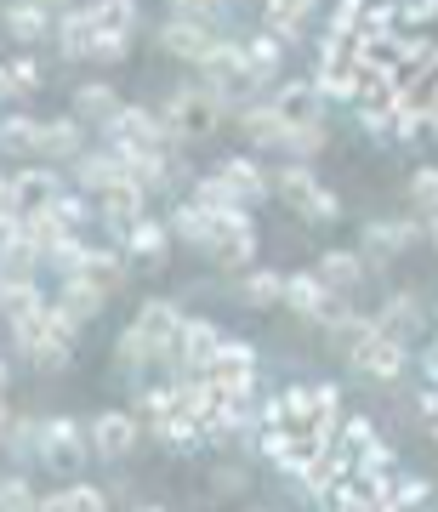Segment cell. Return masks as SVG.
Segmentation results:
<instances>
[{
  "label": "cell",
  "mask_w": 438,
  "mask_h": 512,
  "mask_svg": "<svg viewBox=\"0 0 438 512\" xmlns=\"http://www.w3.org/2000/svg\"><path fill=\"white\" fill-rule=\"evenodd\" d=\"M370 319H376V330H387V336H399V342H410V336H416L421 330V319H427V313H421V302L410 291H393L382 302V308L370 313Z\"/></svg>",
  "instance_id": "obj_29"
},
{
  "label": "cell",
  "mask_w": 438,
  "mask_h": 512,
  "mask_svg": "<svg viewBox=\"0 0 438 512\" xmlns=\"http://www.w3.org/2000/svg\"><path fill=\"white\" fill-rule=\"evenodd\" d=\"M69 171H74V188H86V194H109V188L126 183V160H120V148H109V143L86 148Z\"/></svg>",
  "instance_id": "obj_16"
},
{
  "label": "cell",
  "mask_w": 438,
  "mask_h": 512,
  "mask_svg": "<svg viewBox=\"0 0 438 512\" xmlns=\"http://www.w3.org/2000/svg\"><path fill=\"white\" fill-rule=\"evenodd\" d=\"M370 325H376V319H370V313H353L347 302H342V308H336V313L325 319V330L336 336V342H342V348H353V342H359V336H365Z\"/></svg>",
  "instance_id": "obj_47"
},
{
  "label": "cell",
  "mask_w": 438,
  "mask_h": 512,
  "mask_svg": "<svg viewBox=\"0 0 438 512\" xmlns=\"http://www.w3.org/2000/svg\"><path fill=\"white\" fill-rule=\"evenodd\" d=\"M114 370H120L131 387H137V382H154V370H165V348L148 336L143 325H137V319H131L126 336L114 342Z\"/></svg>",
  "instance_id": "obj_10"
},
{
  "label": "cell",
  "mask_w": 438,
  "mask_h": 512,
  "mask_svg": "<svg viewBox=\"0 0 438 512\" xmlns=\"http://www.w3.org/2000/svg\"><path fill=\"white\" fill-rule=\"evenodd\" d=\"M143 433H148V421L137 416V410H97L92 416V450L103 461H126V456H137V444H143Z\"/></svg>",
  "instance_id": "obj_7"
},
{
  "label": "cell",
  "mask_w": 438,
  "mask_h": 512,
  "mask_svg": "<svg viewBox=\"0 0 438 512\" xmlns=\"http://www.w3.org/2000/svg\"><path fill=\"white\" fill-rule=\"evenodd\" d=\"M40 6H52V12H63V6H80V0H40Z\"/></svg>",
  "instance_id": "obj_54"
},
{
  "label": "cell",
  "mask_w": 438,
  "mask_h": 512,
  "mask_svg": "<svg viewBox=\"0 0 438 512\" xmlns=\"http://www.w3.org/2000/svg\"><path fill=\"white\" fill-rule=\"evenodd\" d=\"M86 262H92V239H86V234H63L57 245H46V274H52V279L86 274Z\"/></svg>",
  "instance_id": "obj_34"
},
{
  "label": "cell",
  "mask_w": 438,
  "mask_h": 512,
  "mask_svg": "<svg viewBox=\"0 0 438 512\" xmlns=\"http://www.w3.org/2000/svg\"><path fill=\"white\" fill-rule=\"evenodd\" d=\"M0 143H6V154H18V160H35L40 154V120L35 114H6V126H0Z\"/></svg>",
  "instance_id": "obj_38"
},
{
  "label": "cell",
  "mask_w": 438,
  "mask_h": 512,
  "mask_svg": "<svg viewBox=\"0 0 438 512\" xmlns=\"http://www.w3.org/2000/svg\"><path fill=\"white\" fill-rule=\"evenodd\" d=\"M137 325H143L148 336H154V342L165 348V370H171V359H177V336H183L188 313L177 308L171 296H154V302H143V308H137Z\"/></svg>",
  "instance_id": "obj_21"
},
{
  "label": "cell",
  "mask_w": 438,
  "mask_h": 512,
  "mask_svg": "<svg viewBox=\"0 0 438 512\" xmlns=\"http://www.w3.org/2000/svg\"><path fill=\"white\" fill-rule=\"evenodd\" d=\"M211 256H217L222 268H234V274H245V268L256 262V222H245V228H234V234L222 239V245H217Z\"/></svg>",
  "instance_id": "obj_43"
},
{
  "label": "cell",
  "mask_w": 438,
  "mask_h": 512,
  "mask_svg": "<svg viewBox=\"0 0 438 512\" xmlns=\"http://www.w3.org/2000/svg\"><path fill=\"white\" fill-rule=\"evenodd\" d=\"M427 433H433V444H438V421H427Z\"/></svg>",
  "instance_id": "obj_55"
},
{
  "label": "cell",
  "mask_w": 438,
  "mask_h": 512,
  "mask_svg": "<svg viewBox=\"0 0 438 512\" xmlns=\"http://www.w3.org/2000/svg\"><path fill=\"white\" fill-rule=\"evenodd\" d=\"M319 188H325V183H319V177L308 171V160H285V165L274 171V194L291 205V211H302V205L319 194Z\"/></svg>",
  "instance_id": "obj_33"
},
{
  "label": "cell",
  "mask_w": 438,
  "mask_h": 512,
  "mask_svg": "<svg viewBox=\"0 0 438 512\" xmlns=\"http://www.w3.org/2000/svg\"><path fill=\"white\" fill-rule=\"evenodd\" d=\"M57 52L69 57V63H92L97 52V12H92V0H80V6H63L57 12Z\"/></svg>",
  "instance_id": "obj_15"
},
{
  "label": "cell",
  "mask_w": 438,
  "mask_h": 512,
  "mask_svg": "<svg viewBox=\"0 0 438 512\" xmlns=\"http://www.w3.org/2000/svg\"><path fill=\"white\" fill-rule=\"evenodd\" d=\"M97 137H103L109 148H183L177 137H171V126H165V114L143 109V103H126Z\"/></svg>",
  "instance_id": "obj_5"
},
{
  "label": "cell",
  "mask_w": 438,
  "mask_h": 512,
  "mask_svg": "<svg viewBox=\"0 0 438 512\" xmlns=\"http://www.w3.org/2000/svg\"><path fill=\"white\" fill-rule=\"evenodd\" d=\"M427 245L438 251V217H427Z\"/></svg>",
  "instance_id": "obj_53"
},
{
  "label": "cell",
  "mask_w": 438,
  "mask_h": 512,
  "mask_svg": "<svg viewBox=\"0 0 438 512\" xmlns=\"http://www.w3.org/2000/svg\"><path fill=\"white\" fill-rule=\"evenodd\" d=\"M86 120L80 114H63V120H40V160L52 165H74L86 154Z\"/></svg>",
  "instance_id": "obj_18"
},
{
  "label": "cell",
  "mask_w": 438,
  "mask_h": 512,
  "mask_svg": "<svg viewBox=\"0 0 438 512\" xmlns=\"http://www.w3.org/2000/svg\"><path fill=\"white\" fill-rule=\"evenodd\" d=\"M313 268H319V279H325L330 291L353 296L359 285H365V274H370V256L365 251H325Z\"/></svg>",
  "instance_id": "obj_25"
},
{
  "label": "cell",
  "mask_w": 438,
  "mask_h": 512,
  "mask_svg": "<svg viewBox=\"0 0 438 512\" xmlns=\"http://www.w3.org/2000/svg\"><path fill=\"white\" fill-rule=\"evenodd\" d=\"M347 296L330 291L325 279H319V268H302V274H285V308L296 313V319H313V325H325L330 313L342 308Z\"/></svg>",
  "instance_id": "obj_9"
},
{
  "label": "cell",
  "mask_w": 438,
  "mask_h": 512,
  "mask_svg": "<svg viewBox=\"0 0 438 512\" xmlns=\"http://www.w3.org/2000/svg\"><path fill=\"white\" fill-rule=\"evenodd\" d=\"M160 114H165V126H171L177 143H200V137H211V131H217L234 109H228L205 80H194V86H177V92L165 97Z\"/></svg>",
  "instance_id": "obj_2"
},
{
  "label": "cell",
  "mask_w": 438,
  "mask_h": 512,
  "mask_svg": "<svg viewBox=\"0 0 438 512\" xmlns=\"http://www.w3.org/2000/svg\"><path fill=\"white\" fill-rule=\"evenodd\" d=\"M120 109H126V103H120V92H114L109 80H86V86L74 92V114H80L86 126H97V131L109 126Z\"/></svg>",
  "instance_id": "obj_31"
},
{
  "label": "cell",
  "mask_w": 438,
  "mask_h": 512,
  "mask_svg": "<svg viewBox=\"0 0 438 512\" xmlns=\"http://www.w3.org/2000/svg\"><path fill=\"white\" fill-rule=\"evenodd\" d=\"M114 495L97 490V484H86V478H74L69 490H46V512H103Z\"/></svg>",
  "instance_id": "obj_37"
},
{
  "label": "cell",
  "mask_w": 438,
  "mask_h": 512,
  "mask_svg": "<svg viewBox=\"0 0 438 512\" xmlns=\"http://www.w3.org/2000/svg\"><path fill=\"white\" fill-rule=\"evenodd\" d=\"M427 501H433V484L416 478V473H404L399 484H393V501H387V507H427Z\"/></svg>",
  "instance_id": "obj_48"
},
{
  "label": "cell",
  "mask_w": 438,
  "mask_h": 512,
  "mask_svg": "<svg viewBox=\"0 0 438 512\" xmlns=\"http://www.w3.org/2000/svg\"><path fill=\"white\" fill-rule=\"evenodd\" d=\"M40 86H46V63H40L29 46H18V52L6 57V69H0V92H6V103H29Z\"/></svg>",
  "instance_id": "obj_22"
},
{
  "label": "cell",
  "mask_w": 438,
  "mask_h": 512,
  "mask_svg": "<svg viewBox=\"0 0 438 512\" xmlns=\"http://www.w3.org/2000/svg\"><path fill=\"white\" fill-rule=\"evenodd\" d=\"M131 410H137L148 427H160L165 416H177V410H183L177 382H171V376H165V382H137V387H131Z\"/></svg>",
  "instance_id": "obj_30"
},
{
  "label": "cell",
  "mask_w": 438,
  "mask_h": 512,
  "mask_svg": "<svg viewBox=\"0 0 438 512\" xmlns=\"http://www.w3.org/2000/svg\"><path fill=\"white\" fill-rule=\"evenodd\" d=\"M86 274H92L103 291H120V285H126V274H131L126 245H120V239H109V245H92V262H86Z\"/></svg>",
  "instance_id": "obj_35"
},
{
  "label": "cell",
  "mask_w": 438,
  "mask_h": 512,
  "mask_svg": "<svg viewBox=\"0 0 438 512\" xmlns=\"http://www.w3.org/2000/svg\"><path fill=\"white\" fill-rule=\"evenodd\" d=\"M63 194V177H57V165H18L6 188H0V211H46V205Z\"/></svg>",
  "instance_id": "obj_6"
},
{
  "label": "cell",
  "mask_w": 438,
  "mask_h": 512,
  "mask_svg": "<svg viewBox=\"0 0 438 512\" xmlns=\"http://www.w3.org/2000/svg\"><path fill=\"white\" fill-rule=\"evenodd\" d=\"M416 239H427V222H416V217H370L359 228V245H365L370 262H387V256L410 251Z\"/></svg>",
  "instance_id": "obj_11"
},
{
  "label": "cell",
  "mask_w": 438,
  "mask_h": 512,
  "mask_svg": "<svg viewBox=\"0 0 438 512\" xmlns=\"http://www.w3.org/2000/svg\"><path fill=\"white\" fill-rule=\"evenodd\" d=\"M92 456H97V450H92V421L46 416V427H40V473L80 478Z\"/></svg>",
  "instance_id": "obj_3"
},
{
  "label": "cell",
  "mask_w": 438,
  "mask_h": 512,
  "mask_svg": "<svg viewBox=\"0 0 438 512\" xmlns=\"http://www.w3.org/2000/svg\"><path fill=\"white\" fill-rule=\"evenodd\" d=\"M171 12H188V18H205V23H217L222 12H228V0H171Z\"/></svg>",
  "instance_id": "obj_51"
},
{
  "label": "cell",
  "mask_w": 438,
  "mask_h": 512,
  "mask_svg": "<svg viewBox=\"0 0 438 512\" xmlns=\"http://www.w3.org/2000/svg\"><path fill=\"white\" fill-rule=\"evenodd\" d=\"M245 57H251V69L274 86L279 80V63H285V40L274 35V29H262V35H245Z\"/></svg>",
  "instance_id": "obj_39"
},
{
  "label": "cell",
  "mask_w": 438,
  "mask_h": 512,
  "mask_svg": "<svg viewBox=\"0 0 438 512\" xmlns=\"http://www.w3.org/2000/svg\"><path fill=\"white\" fill-rule=\"evenodd\" d=\"M52 302L63 313H69L74 325L86 330L97 319V313H103V302H109V291H103V285H97L92 274H74V279H57V291H52Z\"/></svg>",
  "instance_id": "obj_20"
},
{
  "label": "cell",
  "mask_w": 438,
  "mask_h": 512,
  "mask_svg": "<svg viewBox=\"0 0 438 512\" xmlns=\"http://www.w3.org/2000/svg\"><path fill=\"white\" fill-rule=\"evenodd\" d=\"M347 365H353V376H365V382H382V387H393V382H404L410 376V342H399V336H387V330H376L370 325L353 348H347Z\"/></svg>",
  "instance_id": "obj_4"
},
{
  "label": "cell",
  "mask_w": 438,
  "mask_h": 512,
  "mask_svg": "<svg viewBox=\"0 0 438 512\" xmlns=\"http://www.w3.org/2000/svg\"><path fill=\"white\" fill-rule=\"evenodd\" d=\"M274 103L285 109V120H325V97H319V86H313V74L308 80H279Z\"/></svg>",
  "instance_id": "obj_32"
},
{
  "label": "cell",
  "mask_w": 438,
  "mask_h": 512,
  "mask_svg": "<svg viewBox=\"0 0 438 512\" xmlns=\"http://www.w3.org/2000/svg\"><path fill=\"white\" fill-rule=\"evenodd\" d=\"M222 342H228V336H222L211 319H194V313H188L183 336H177V359H171L165 376H177V370H211L217 365V353H222Z\"/></svg>",
  "instance_id": "obj_14"
},
{
  "label": "cell",
  "mask_w": 438,
  "mask_h": 512,
  "mask_svg": "<svg viewBox=\"0 0 438 512\" xmlns=\"http://www.w3.org/2000/svg\"><path fill=\"white\" fill-rule=\"evenodd\" d=\"M296 217H302V222H319V228H325V222H336V217H342V200H336L330 188H319V194H313V200L302 205V211H296Z\"/></svg>",
  "instance_id": "obj_49"
},
{
  "label": "cell",
  "mask_w": 438,
  "mask_h": 512,
  "mask_svg": "<svg viewBox=\"0 0 438 512\" xmlns=\"http://www.w3.org/2000/svg\"><path fill=\"white\" fill-rule=\"evenodd\" d=\"M148 439L160 444V450H171V456H194V450H205V427L194 410H177V416H165L160 427H148Z\"/></svg>",
  "instance_id": "obj_24"
},
{
  "label": "cell",
  "mask_w": 438,
  "mask_h": 512,
  "mask_svg": "<svg viewBox=\"0 0 438 512\" xmlns=\"http://www.w3.org/2000/svg\"><path fill=\"white\" fill-rule=\"evenodd\" d=\"M126 256H131V268H143V274H154V268H165V256H171V245H177V234H171V222L160 217H143L137 228H131L126 239Z\"/></svg>",
  "instance_id": "obj_17"
},
{
  "label": "cell",
  "mask_w": 438,
  "mask_h": 512,
  "mask_svg": "<svg viewBox=\"0 0 438 512\" xmlns=\"http://www.w3.org/2000/svg\"><path fill=\"white\" fill-rule=\"evenodd\" d=\"M217 490L222 495H228V490L239 495V490H245V473H239V467H217Z\"/></svg>",
  "instance_id": "obj_52"
},
{
  "label": "cell",
  "mask_w": 438,
  "mask_h": 512,
  "mask_svg": "<svg viewBox=\"0 0 438 512\" xmlns=\"http://www.w3.org/2000/svg\"><path fill=\"white\" fill-rule=\"evenodd\" d=\"M74 359V342H63V336H40L35 348L23 353V365L29 370H40V376H57V370Z\"/></svg>",
  "instance_id": "obj_44"
},
{
  "label": "cell",
  "mask_w": 438,
  "mask_h": 512,
  "mask_svg": "<svg viewBox=\"0 0 438 512\" xmlns=\"http://www.w3.org/2000/svg\"><path fill=\"white\" fill-rule=\"evenodd\" d=\"M239 296H245V308H279L285 302V274H274V268H245L239 274Z\"/></svg>",
  "instance_id": "obj_36"
},
{
  "label": "cell",
  "mask_w": 438,
  "mask_h": 512,
  "mask_svg": "<svg viewBox=\"0 0 438 512\" xmlns=\"http://www.w3.org/2000/svg\"><path fill=\"white\" fill-rule=\"evenodd\" d=\"M92 12H97V29H109V35H137L143 29L137 0H92Z\"/></svg>",
  "instance_id": "obj_40"
},
{
  "label": "cell",
  "mask_w": 438,
  "mask_h": 512,
  "mask_svg": "<svg viewBox=\"0 0 438 512\" xmlns=\"http://www.w3.org/2000/svg\"><path fill=\"white\" fill-rule=\"evenodd\" d=\"M211 40H217V23L188 18V12H171V18L160 23V46H165V57H177V63H200V57L211 52Z\"/></svg>",
  "instance_id": "obj_12"
},
{
  "label": "cell",
  "mask_w": 438,
  "mask_h": 512,
  "mask_svg": "<svg viewBox=\"0 0 438 512\" xmlns=\"http://www.w3.org/2000/svg\"><path fill=\"white\" fill-rule=\"evenodd\" d=\"M0 507H12V512H46V495L29 484V473H6V484H0Z\"/></svg>",
  "instance_id": "obj_45"
},
{
  "label": "cell",
  "mask_w": 438,
  "mask_h": 512,
  "mask_svg": "<svg viewBox=\"0 0 438 512\" xmlns=\"http://www.w3.org/2000/svg\"><path fill=\"white\" fill-rule=\"evenodd\" d=\"M313 12H319V0H262V29H274L285 46H296Z\"/></svg>",
  "instance_id": "obj_28"
},
{
  "label": "cell",
  "mask_w": 438,
  "mask_h": 512,
  "mask_svg": "<svg viewBox=\"0 0 438 512\" xmlns=\"http://www.w3.org/2000/svg\"><path fill=\"white\" fill-rule=\"evenodd\" d=\"M143 217H148V194L137 183H120V188H109V194H97V228L109 239H126Z\"/></svg>",
  "instance_id": "obj_13"
},
{
  "label": "cell",
  "mask_w": 438,
  "mask_h": 512,
  "mask_svg": "<svg viewBox=\"0 0 438 512\" xmlns=\"http://www.w3.org/2000/svg\"><path fill=\"white\" fill-rule=\"evenodd\" d=\"M131 40H137V35H109V29H97L92 63H126V57H131Z\"/></svg>",
  "instance_id": "obj_50"
},
{
  "label": "cell",
  "mask_w": 438,
  "mask_h": 512,
  "mask_svg": "<svg viewBox=\"0 0 438 512\" xmlns=\"http://www.w3.org/2000/svg\"><path fill=\"white\" fill-rule=\"evenodd\" d=\"M57 35V12L40 6V0H6V40L18 46H40V40Z\"/></svg>",
  "instance_id": "obj_19"
},
{
  "label": "cell",
  "mask_w": 438,
  "mask_h": 512,
  "mask_svg": "<svg viewBox=\"0 0 438 512\" xmlns=\"http://www.w3.org/2000/svg\"><path fill=\"white\" fill-rule=\"evenodd\" d=\"M410 205H416V217H438V165L410 171Z\"/></svg>",
  "instance_id": "obj_46"
},
{
  "label": "cell",
  "mask_w": 438,
  "mask_h": 512,
  "mask_svg": "<svg viewBox=\"0 0 438 512\" xmlns=\"http://www.w3.org/2000/svg\"><path fill=\"white\" fill-rule=\"evenodd\" d=\"M194 69H200V80L228 103V109H239V103L256 97V92H268V80H262V74L251 69V57H245V35H217L211 52H205Z\"/></svg>",
  "instance_id": "obj_1"
},
{
  "label": "cell",
  "mask_w": 438,
  "mask_h": 512,
  "mask_svg": "<svg viewBox=\"0 0 438 512\" xmlns=\"http://www.w3.org/2000/svg\"><path fill=\"white\" fill-rule=\"evenodd\" d=\"M234 126L245 131V143H251V148H274V154H279L291 120H285V109L274 103V92H256V97H245V103L234 109Z\"/></svg>",
  "instance_id": "obj_8"
},
{
  "label": "cell",
  "mask_w": 438,
  "mask_h": 512,
  "mask_svg": "<svg viewBox=\"0 0 438 512\" xmlns=\"http://www.w3.org/2000/svg\"><path fill=\"white\" fill-rule=\"evenodd\" d=\"M46 302H52V291L40 285V274H6V285H0L6 325H12V319H29V313H40Z\"/></svg>",
  "instance_id": "obj_26"
},
{
  "label": "cell",
  "mask_w": 438,
  "mask_h": 512,
  "mask_svg": "<svg viewBox=\"0 0 438 512\" xmlns=\"http://www.w3.org/2000/svg\"><path fill=\"white\" fill-rule=\"evenodd\" d=\"M52 211L69 222L74 234H86V228L97 222V194H86V188H63V194L52 200Z\"/></svg>",
  "instance_id": "obj_42"
},
{
  "label": "cell",
  "mask_w": 438,
  "mask_h": 512,
  "mask_svg": "<svg viewBox=\"0 0 438 512\" xmlns=\"http://www.w3.org/2000/svg\"><path fill=\"white\" fill-rule=\"evenodd\" d=\"M217 171L228 177V183H234V194H239L245 205H262L268 194H274V177H268V171H262V165L251 160V154H228V160H222Z\"/></svg>",
  "instance_id": "obj_27"
},
{
  "label": "cell",
  "mask_w": 438,
  "mask_h": 512,
  "mask_svg": "<svg viewBox=\"0 0 438 512\" xmlns=\"http://www.w3.org/2000/svg\"><path fill=\"white\" fill-rule=\"evenodd\" d=\"M40 427L46 421L40 416H23V410H12L6 416V427H0V439H6V456H12V467H40Z\"/></svg>",
  "instance_id": "obj_23"
},
{
  "label": "cell",
  "mask_w": 438,
  "mask_h": 512,
  "mask_svg": "<svg viewBox=\"0 0 438 512\" xmlns=\"http://www.w3.org/2000/svg\"><path fill=\"white\" fill-rule=\"evenodd\" d=\"M325 120H291V131H285V143H279V154L285 160H313L319 148H325Z\"/></svg>",
  "instance_id": "obj_41"
}]
</instances>
